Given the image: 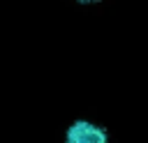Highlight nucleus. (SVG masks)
<instances>
[{
	"label": "nucleus",
	"instance_id": "1",
	"mask_svg": "<svg viewBox=\"0 0 148 143\" xmlns=\"http://www.w3.org/2000/svg\"><path fill=\"white\" fill-rule=\"evenodd\" d=\"M65 138H67V143H106L109 134L99 125H92L88 120H76L67 127Z\"/></svg>",
	"mask_w": 148,
	"mask_h": 143
},
{
	"label": "nucleus",
	"instance_id": "2",
	"mask_svg": "<svg viewBox=\"0 0 148 143\" xmlns=\"http://www.w3.org/2000/svg\"><path fill=\"white\" fill-rule=\"evenodd\" d=\"M79 2H83V5H88V2H99V0H79Z\"/></svg>",
	"mask_w": 148,
	"mask_h": 143
}]
</instances>
